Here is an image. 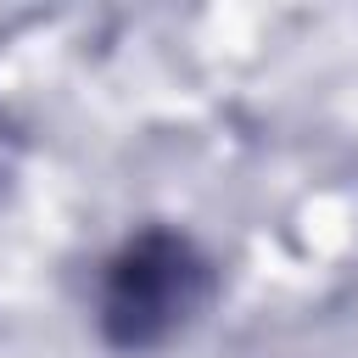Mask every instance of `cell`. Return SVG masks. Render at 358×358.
Here are the masks:
<instances>
[{"instance_id": "6da1fadb", "label": "cell", "mask_w": 358, "mask_h": 358, "mask_svg": "<svg viewBox=\"0 0 358 358\" xmlns=\"http://www.w3.org/2000/svg\"><path fill=\"white\" fill-rule=\"evenodd\" d=\"M218 291L213 257L173 224H140L112 246L95 280V330L112 352L173 347Z\"/></svg>"}]
</instances>
